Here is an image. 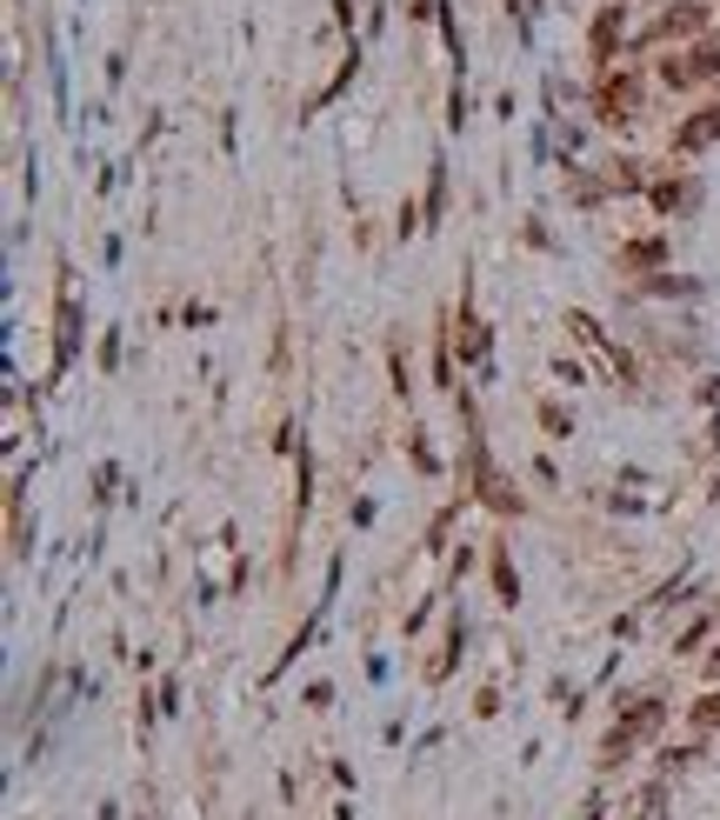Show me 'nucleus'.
<instances>
[{"label": "nucleus", "instance_id": "nucleus-23", "mask_svg": "<svg viewBox=\"0 0 720 820\" xmlns=\"http://www.w3.org/2000/svg\"><path fill=\"white\" fill-rule=\"evenodd\" d=\"M554 381H568V387H581V381H588V367H581L574 354H561V360H554Z\"/></svg>", "mask_w": 720, "mask_h": 820}, {"label": "nucleus", "instance_id": "nucleus-10", "mask_svg": "<svg viewBox=\"0 0 720 820\" xmlns=\"http://www.w3.org/2000/svg\"><path fill=\"white\" fill-rule=\"evenodd\" d=\"M601 180H608V194H648L654 187V174H648L641 154H608L601 160Z\"/></svg>", "mask_w": 720, "mask_h": 820}, {"label": "nucleus", "instance_id": "nucleus-12", "mask_svg": "<svg viewBox=\"0 0 720 820\" xmlns=\"http://www.w3.org/2000/svg\"><path fill=\"white\" fill-rule=\"evenodd\" d=\"M461 654H467V614H447V634H441V654L427 661V681L441 688V681L454 674V661H461Z\"/></svg>", "mask_w": 720, "mask_h": 820}, {"label": "nucleus", "instance_id": "nucleus-11", "mask_svg": "<svg viewBox=\"0 0 720 820\" xmlns=\"http://www.w3.org/2000/svg\"><path fill=\"white\" fill-rule=\"evenodd\" d=\"M654 80H661L668 93H694V87H701V80H694L688 47H661V53H654Z\"/></svg>", "mask_w": 720, "mask_h": 820}, {"label": "nucleus", "instance_id": "nucleus-21", "mask_svg": "<svg viewBox=\"0 0 720 820\" xmlns=\"http://www.w3.org/2000/svg\"><path fill=\"white\" fill-rule=\"evenodd\" d=\"M114 481H120V467H114V461H100V467H93V501H100V507L114 501Z\"/></svg>", "mask_w": 720, "mask_h": 820}, {"label": "nucleus", "instance_id": "nucleus-20", "mask_svg": "<svg viewBox=\"0 0 720 820\" xmlns=\"http://www.w3.org/2000/svg\"><path fill=\"white\" fill-rule=\"evenodd\" d=\"M634 820H668V781H654V788L641 794V814Z\"/></svg>", "mask_w": 720, "mask_h": 820}, {"label": "nucleus", "instance_id": "nucleus-15", "mask_svg": "<svg viewBox=\"0 0 720 820\" xmlns=\"http://www.w3.org/2000/svg\"><path fill=\"white\" fill-rule=\"evenodd\" d=\"M354 73H361V40H347V53H341V67H334V80L314 93V107H327V100H341L347 87H354Z\"/></svg>", "mask_w": 720, "mask_h": 820}, {"label": "nucleus", "instance_id": "nucleus-22", "mask_svg": "<svg viewBox=\"0 0 720 820\" xmlns=\"http://www.w3.org/2000/svg\"><path fill=\"white\" fill-rule=\"evenodd\" d=\"M694 754H701V748H661V774H681V768H694Z\"/></svg>", "mask_w": 720, "mask_h": 820}, {"label": "nucleus", "instance_id": "nucleus-18", "mask_svg": "<svg viewBox=\"0 0 720 820\" xmlns=\"http://www.w3.org/2000/svg\"><path fill=\"white\" fill-rule=\"evenodd\" d=\"M534 421H541V434H548V441H568V434H574V414H568L561 401H541V407H534Z\"/></svg>", "mask_w": 720, "mask_h": 820}, {"label": "nucleus", "instance_id": "nucleus-30", "mask_svg": "<svg viewBox=\"0 0 720 820\" xmlns=\"http://www.w3.org/2000/svg\"><path fill=\"white\" fill-rule=\"evenodd\" d=\"M621 7H634V0H621Z\"/></svg>", "mask_w": 720, "mask_h": 820}, {"label": "nucleus", "instance_id": "nucleus-2", "mask_svg": "<svg viewBox=\"0 0 720 820\" xmlns=\"http://www.w3.org/2000/svg\"><path fill=\"white\" fill-rule=\"evenodd\" d=\"M661 728H668V701L661 694H641V701H621V714H614V728L601 734V748H594V761L601 768H628L648 741H661Z\"/></svg>", "mask_w": 720, "mask_h": 820}, {"label": "nucleus", "instance_id": "nucleus-26", "mask_svg": "<svg viewBox=\"0 0 720 820\" xmlns=\"http://www.w3.org/2000/svg\"><path fill=\"white\" fill-rule=\"evenodd\" d=\"M701 674H708V688H714V681H720V634H714V648L701 654Z\"/></svg>", "mask_w": 720, "mask_h": 820}, {"label": "nucleus", "instance_id": "nucleus-6", "mask_svg": "<svg viewBox=\"0 0 720 820\" xmlns=\"http://www.w3.org/2000/svg\"><path fill=\"white\" fill-rule=\"evenodd\" d=\"M648 200H654V214H661V220H674V214H701L708 187H701V174L674 167V174H661V180L648 187Z\"/></svg>", "mask_w": 720, "mask_h": 820}, {"label": "nucleus", "instance_id": "nucleus-28", "mask_svg": "<svg viewBox=\"0 0 720 820\" xmlns=\"http://www.w3.org/2000/svg\"><path fill=\"white\" fill-rule=\"evenodd\" d=\"M407 13H414V20H427V13H441V0H407Z\"/></svg>", "mask_w": 720, "mask_h": 820}, {"label": "nucleus", "instance_id": "nucleus-27", "mask_svg": "<svg viewBox=\"0 0 720 820\" xmlns=\"http://www.w3.org/2000/svg\"><path fill=\"white\" fill-rule=\"evenodd\" d=\"M334 27H341V33H354V0H334Z\"/></svg>", "mask_w": 720, "mask_h": 820}, {"label": "nucleus", "instance_id": "nucleus-31", "mask_svg": "<svg viewBox=\"0 0 720 820\" xmlns=\"http://www.w3.org/2000/svg\"><path fill=\"white\" fill-rule=\"evenodd\" d=\"M714 7H720V0H714Z\"/></svg>", "mask_w": 720, "mask_h": 820}, {"label": "nucleus", "instance_id": "nucleus-4", "mask_svg": "<svg viewBox=\"0 0 720 820\" xmlns=\"http://www.w3.org/2000/svg\"><path fill=\"white\" fill-rule=\"evenodd\" d=\"M714 13H720L714 0H668L634 47H694L701 33H714Z\"/></svg>", "mask_w": 720, "mask_h": 820}, {"label": "nucleus", "instance_id": "nucleus-14", "mask_svg": "<svg viewBox=\"0 0 720 820\" xmlns=\"http://www.w3.org/2000/svg\"><path fill=\"white\" fill-rule=\"evenodd\" d=\"M714 634H720V607H708V614H694V621H688V628L674 634V654H701V648H708Z\"/></svg>", "mask_w": 720, "mask_h": 820}, {"label": "nucleus", "instance_id": "nucleus-9", "mask_svg": "<svg viewBox=\"0 0 720 820\" xmlns=\"http://www.w3.org/2000/svg\"><path fill=\"white\" fill-rule=\"evenodd\" d=\"M668 254H674V240H668V234H641V240H628V247L614 254V267L648 280V274H668Z\"/></svg>", "mask_w": 720, "mask_h": 820}, {"label": "nucleus", "instance_id": "nucleus-19", "mask_svg": "<svg viewBox=\"0 0 720 820\" xmlns=\"http://www.w3.org/2000/svg\"><path fill=\"white\" fill-rule=\"evenodd\" d=\"M427 214L434 220L447 214V160H434V174H427Z\"/></svg>", "mask_w": 720, "mask_h": 820}, {"label": "nucleus", "instance_id": "nucleus-8", "mask_svg": "<svg viewBox=\"0 0 720 820\" xmlns=\"http://www.w3.org/2000/svg\"><path fill=\"white\" fill-rule=\"evenodd\" d=\"M668 147L681 154V160H694V154H708V147H720V100H708V107H694L674 134H668Z\"/></svg>", "mask_w": 720, "mask_h": 820}, {"label": "nucleus", "instance_id": "nucleus-29", "mask_svg": "<svg viewBox=\"0 0 720 820\" xmlns=\"http://www.w3.org/2000/svg\"><path fill=\"white\" fill-rule=\"evenodd\" d=\"M708 447H720V414L708 421Z\"/></svg>", "mask_w": 720, "mask_h": 820}, {"label": "nucleus", "instance_id": "nucleus-3", "mask_svg": "<svg viewBox=\"0 0 720 820\" xmlns=\"http://www.w3.org/2000/svg\"><path fill=\"white\" fill-rule=\"evenodd\" d=\"M588 107H594V120H601V127H634V120H641V107H648V67H634V60L601 67V73H594Z\"/></svg>", "mask_w": 720, "mask_h": 820}, {"label": "nucleus", "instance_id": "nucleus-24", "mask_svg": "<svg viewBox=\"0 0 720 820\" xmlns=\"http://www.w3.org/2000/svg\"><path fill=\"white\" fill-rule=\"evenodd\" d=\"M407 454H414V467H421V474H441V461H434V447H427V441H421V434H414V441H407Z\"/></svg>", "mask_w": 720, "mask_h": 820}, {"label": "nucleus", "instance_id": "nucleus-25", "mask_svg": "<svg viewBox=\"0 0 720 820\" xmlns=\"http://www.w3.org/2000/svg\"><path fill=\"white\" fill-rule=\"evenodd\" d=\"M100 367H107V374H114V367H120V334H114V327H107V334H100Z\"/></svg>", "mask_w": 720, "mask_h": 820}, {"label": "nucleus", "instance_id": "nucleus-1", "mask_svg": "<svg viewBox=\"0 0 720 820\" xmlns=\"http://www.w3.org/2000/svg\"><path fill=\"white\" fill-rule=\"evenodd\" d=\"M461 414H467V501H481L487 514H501V521H521L527 514V494L514 487V474H501L494 461H487V434H481V421H474V407H467V394H461Z\"/></svg>", "mask_w": 720, "mask_h": 820}, {"label": "nucleus", "instance_id": "nucleus-13", "mask_svg": "<svg viewBox=\"0 0 720 820\" xmlns=\"http://www.w3.org/2000/svg\"><path fill=\"white\" fill-rule=\"evenodd\" d=\"M487 574H494V601L514 607V601H521V574H514V561H507V541L487 547Z\"/></svg>", "mask_w": 720, "mask_h": 820}, {"label": "nucleus", "instance_id": "nucleus-7", "mask_svg": "<svg viewBox=\"0 0 720 820\" xmlns=\"http://www.w3.org/2000/svg\"><path fill=\"white\" fill-rule=\"evenodd\" d=\"M80 360V300L67 287V267H60V307H53V374H67Z\"/></svg>", "mask_w": 720, "mask_h": 820}, {"label": "nucleus", "instance_id": "nucleus-5", "mask_svg": "<svg viewBox=\"0 0 720 820\" xmlns=\"http://www.w3.org/2000/svg\"><path fill=\"white\" fill-rule=\"evenodd\" d=\"M621 47H628V7L608 0V7H594V20H588V67H594V73H601V67H621Z\"/></svg>", "mask_w": 720, "mask_h": 820}, {"label": "nucleus", "instance_id": "nucleus-16", "mask_svg": "<svg viewBox=\"0 0 720 820\" xmlns=\"http://www.w3.org/2000/svg\"><path fill=\"white\" fill-rule=\"evenodd\" d=\"M688 60H694V80H701V87L720 80V27H714V33H701V40L688 47Z\"/></svg>", "mask_w": 720, "mask_h": 820}, {"label": "nucleus", "instance_id": "nucleus-17", "mask_svg": "<svg viewBox=\"0 0 720 820\" xmlns=\"http://www.w3.org/2000/svg\"><path fill=\"white\" fill-rule=\"evenodd\" d=\"M688 728H694L701 741H708V734H720V681L701 694V701H688Z\"/></svg>", "mask_w": 720, "mask_h": 820}]
</instances>
